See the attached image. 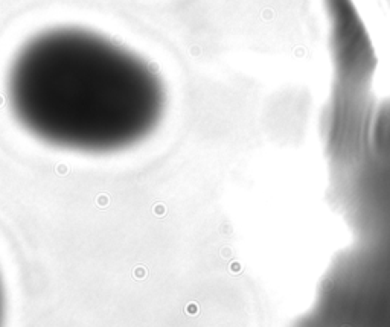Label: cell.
I'll list each match as a JSON object with an SVG mask.
<instances>
[{
    "label": "cell",
    "mask_w": 390,
    "mask_h": 327,
    "mask_svg": "<svg viewBox=\"0 0 390 327\" xmlns=\"http://www.w3.org/2000/svg\"><path fill=\"white\" fill-rule=\"evenodd\" d=\"M11 111L31 136L84 154L127 149L165 111V87L146 60L98 32L61 26L29 38L6 76Z\"/></svg>",
    "instance_id": "6da1fadb"
},
{
    "label": "cell",
    "mask_w": 390,
    "mask_h": 327,
    "mask_svg": "<svg viewBox=\"0 0 390 327\" xmlns=\"http://www.w3.org/2000/svg\"><path fill=\"white\" fill-rule=\"evenodd\" d=\"M2 318H3V289L2 282H0V327H2Z\"/></svg>",
    "instance_id": "7a4b0ae2"
}]
</instances>
